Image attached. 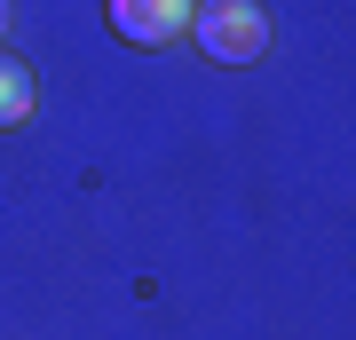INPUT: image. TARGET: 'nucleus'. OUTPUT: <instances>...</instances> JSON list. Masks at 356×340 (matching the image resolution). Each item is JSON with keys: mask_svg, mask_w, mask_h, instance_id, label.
I'll use <instances>...</instances> for the list:
<instances>
[{"mask_svg": "<svg viewBox=\"0 0 356 340\" xmlns=\"http://www.w3.org/2000/svg\"><path fill=\"white\" fill-rule=\"evenodd\" d=\"M32 103H40V79H32V63L0 56V127H24V119H32Z\"/></svg>", "mask_w": 356, "mask_h": 340, "instance_id": "nucleus-3", "label": "nucleus"}, {"mask_svg": "<svg viewBox=\"0 0 356 340\" xmlns=\"http://www.w3.org/2000/svg\"><path fill=\"white\" fill-rule=\"evenodd\" d=\"M191 40L206 48V63H254L269 48V16L254 0H206L191 8Z\"/></svg>", "mask_w": 356, "mask_h": 340, "instance_id": "nucleus-1", "label": "nucleus"}, {"mask_svg": "<svg viewBox=\"0 0 356 340\" xmlns=\"http://www.w3.org/2000/svg\"><path fill=\"white\" fill-rule=\"evenodd\" d=\"M191 8L198 0H103L111 32L127 48H166V40H191Z\"/></svg>", "mask_w": 356, "mask_h": 340, "instance_id": "nucleus-2", "label": "nucleus"}, {"mask_svg": "<svg viewBox=\"0 0 356 340\" xmlns=\"http://www.w3.org/2000/svg\"><path fill=\"white\" fill-rule=\"evenodd\" d=\"M8 16H16V0H0V32H8Z\"/></svg>", "mask_w": 356, "mask_h": 340, "instance_id": "nucleus-4", "label": "nucleus"}]
</instances>
